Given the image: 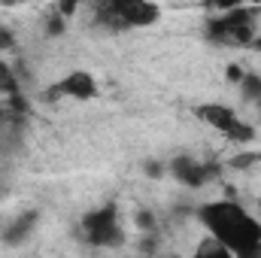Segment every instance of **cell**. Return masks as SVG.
I'll return each instance as SVG.
<instances>
[{
    "label": "cell",
    "mask_w": 261,
    "mask_h": 258,
    "mask_svg": "<svg viewBox=\"0 0 261 258\" xmlns=\"http://www.w3.org/2000/svg\"><path fill=\"white\" fill-rule=\"evenodd\" d=\"M161 9L146 0H110L97 6V21H110V28H146L155 24Z\"/></svg>",
    "instance_id": "2"
},
{
    "label": "cell",
    "mask_w": 261,
    "mask_h": 258,
    "mask_svg": "<svg viewBox=\"0 0 261 258\" xmlns=\"http://www.w3.org/2000/svg\"><path fill=\"white\" fill-rule=\"evenodd\" d=\"M203 228L234 258H261V222L237 200H210L197 210Z\"/></svg>",
    "instance_id": "1"
},
{
    "label": "cell",
    "mask_w": 261,
    "mask_h": 258,
    "mask_svg": "<svg viewBox=\"0 0 261 258\" xmlns=\"http://www.w3.org/2000/svg\"><path fill=\"white\" fill-rule=\"evenodd\" d=\"M192 258H234L219 240H213V237H203L200 243H197V249H195V255Z\"/></svg>",
    "instance_id": "9"
},
{
    "label": "cell",
    "mask_w": 261,
    "mask_h": 258,
    "mask_svg": "<svg viewBox=\"0 0 261 258\" xmlns=\"http://www.w3.org/2000/svg\"><path fill=\"white\" fill-rule=\"evenodd\" d=\"M137 222H140V228H152V225H155L149 213H140V219H137Z\"/></svg>",
    "instance_id": "16"
},
{
    "label": "cell",
    "mask_w": 261,
    "mask_h": 258,
    "mask_svg": "<svg viewBox=\"0 0 261 258\" xmlns=\"http://www.w3.org/2000/svg\"><path fill=\"white\" fill-rule=\"evenodd\" d=\"M252 49H258V52H261V37H255V40H252Z\"/></svg>",
    "instance_id": "17"
},
{
    "label": "cell",
    "mask_w": 261,
    "mask_h": 258,
    "mask_svg": "<svg viewBox=\"0 0 261 258\" xmlns=\"http://www.w3.org/2000/svg\"><path fill=\"white\" fill-rule=\"evenodd\" d=\"M170 258H176V255H170Z\"/></svg>",
    "instance_id": "18"
},
{
    "label": "cell",
    "mask_w": 261,
    "mask_h": 258,
    "mask_svg": "<svg viewBox=\"0 0 261 258\" xmlns=\"http://www.w3.org/2000/svg\"><path fill=\"white\" fill-rule=\"evenodd\" d=\"M97 94V82L88 70H70L61 82H55L46 97L55 100V97H73V100H91Z\"/></svg>",
    "instance_id": "6"
},
{
    "label": "cell",
    "mask_w": 261,
    "mask_h": 258,
    "mask_svg": "<svg viewBox=\"0 0 261 258\" xmlns=\"http://www.w3.org/2000/svg\"><path fill=\"white\" fill-rule=\"evenodd\" d=\"M6 49H15V37L9 28H0V52H6Z\"/></svg>",
    "instance_id": "12"
},
{
    "label": "cell",
    "mask_w": 261,
    "mask_h": 258,
    "mask_svg": "<svg viewBox=\"0 0 261 258\" xmlns=\"http://www.w3.org/2000/svg\"><path fill=\"white\" fill-rule=\"evenodd\" d=\"M195 116L234 143H252L255 140V128L240 122V116L228 104H200V107H195Z\"/></svg>",
    "instance_id": "5"
},
{
    "label": "cell",
    "mask_w": 261,
    "mask_h": 258,
    "mask_svg": "<svg viewBox=\"0 0 261 258\" xmlns=\"http://www.w3.org/2000/svg\"><path fill=\"white\" fill-rule=\"evenodd\" d=\"M64 31V21H61V15L58 18H52V24H49V34H61Z\"/></svg>",
    "instance_id": "14"
},
{
    "label": "cell",
    "mask_w": 261,
    "mask_h": 258,
    "mask_svg": "<svg viewBox=\"0 0 261 258\" xmlns=\"http://www.w3.org/2000/svg\"><path fill=\"white\" fill-rule=\"evenodd\" d=\"M146 173H149V176H161V173H164V167L155 161V164H146Z\"/></svg>",
    "instance_id": "15"
},
{
    "label": "cell",
    "mask_w": 261,
    "mask_h": 258,
    "mask_svg": "<svg viewBox=\"0 0 261 258\" xmlns=\"http://www.w3.org/2000/svg\"><path fill=\"white\" fill-rule=\"evenodd\" d=\"M0 91H6L9 97H15L18 94V82H15V76H12V70H9V64L0 58Z\"/></svg>",
    "instance_id": "11"
},
{
    "label": "cell",
    "mask_w": 261,
    "mask_h": 258,
    "mask_svg": "<svg viewBox=\"0 0 261 258\" xmlns=\"http://www.w3.org/2000/svg\"><path fill=\"white\" fill-rule=\"evenodd\" d=\"M170 173H173V179H176L179 186H186V189H200V186H206V183L216 176V164H200V161L189 158V155H179V158H173Z\"/></svg>",
    "instance_id": "7"
},
{
    "label": "cell",
    "mask_w": 261,
    "mask_h": 258,
    "mask_svg": "<svg viewBox=\"0 0 261 258\" xmlns=\"http://www.w3.org/2000/svg\"><path fill=\"white\" fill-rule=\"evenodd\" d=\"M225 73H228V79H231V82H237V85H240V82H243V76H246V73H243V70H240L237 64H231L228 70H225Z\"/></svg>",
    "instance_id": "13"
},
{
    "label": "cell",
    "mask_w": 261,
    "mask_h": 258,
    "mask_svg": "<svg viewBox=\"0 0 261 258\" xmlns=\"http://www.w3.org/2000/svg\"><path fill=\"white\" fill-rule=\"evenodd\" d=\"M34 225H37V213H24V216H18V219L9 222V228L3 231V240L9 246H18L21 240H28V234L34 231Z\"/></svg>",
    "instance_id": "8"
},
{
    "label": "cell",
    "mask_w": 261,
    "mask_h": 258,
    "mask_svg": "<svg viewBox=\"0 0 261 258\" xmlns=\"http://www.w3.org/2000/svg\"><path fill=\"white\" fill-rule=\"evenodd\" d=\"M240 88H243V97H246V100H252L255 107H261V76L246 73L243 82H240Z\"/></svg>",
    "instance_id": "10"
},
{
    "label": "cell",
    "mask_w": 261,
    "mask_h": 258,
    "mask_svg": "<svg viewBox=\"0 0 261 258\" xmlns=\"http://www.w3.org/2000/svg\"><path fill=\"white\" fill-rule=\"evenodd\" d=\"M206 37L219 46H249L255 40V24L249 9H231L222 18H213L206 24Z\"/></svg>",
    "instance_id": "3"
},
{
    "label": "cell",
    "mask_w": 261,
    "mask_h": 258,
    "mask_svg": "<svg viewBox=\"0 0 261 258\" xmlns=\"http://www.w3.org/2000/svg\"><path fill=\"white\" fill-rule=\"evenodd\" d=\"M82 237L88 240V246H107V249H116L125 243V231L119 225V213L116 207H100L94 213H88L82 219Z\"/></svg>",
    "instance_id": "4"
}]
</instances>
